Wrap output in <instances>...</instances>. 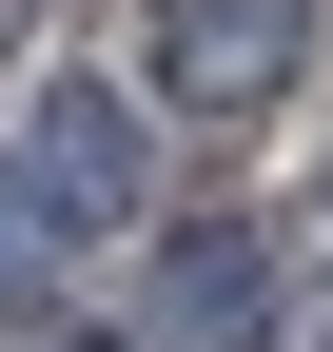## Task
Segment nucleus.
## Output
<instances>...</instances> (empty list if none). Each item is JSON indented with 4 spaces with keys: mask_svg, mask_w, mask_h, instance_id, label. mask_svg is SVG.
<instances>
[{
    "mask_svg": "<svg viewBox=\"0 0 333 352\" xmlns=\"http://www.w3.org/2000/svg\"><path fill=\"white\" fill-rule=\"evenodd\" d=\"M255 314H275L255 235H235V215H196V235L157 254V352H255Z\"/></svg>",
    "mask_w": 333,
    "mask_h": 352,
    "instance_id": "nucleus-3",
    "label": "nucleus"
},
{
    "mask_svg": "<svg viewBox=\"0 0 333 352\" xmlns=\"http://www.w3.org/2000/svg\"><path fill=\"white\" fill-rule=\"evenodd\" d=\"M294 59H314V0H157V98L216 138L294 98Z\"/></svg>",
    "mask_w": 333,
    "mask_h": 352,
    "instance_id": "nucleus-2",
    "label": "nucleus"
},
{
    "mask_svg": "<svg viewBox=\"0 0 333 352\" xmlns=\"http://www.w3.org/2000/svg\"><path fill=\"white\" fill-rule=\"evenodd\" d=\"M157 215V157H138V98L118 78H39V118L0 138V274H39V254H98Z\"/></svg>",
    "mask_w": 333,
    "mask_h": 352,
    "instance_id": "nucleus-1",
    "label": "nucleus"
},
{
    "mask_svg": "<svg viewBox=\"0 0 333 352\" xmlns=\"http://www.w3.org/2000/svg\"><path fill=\"white\" fill-rule=\"evenodd\" d=\"M78 352H98V333H78Z\"/></svg>",
    "mask_w": 333,
    "mask_h": 352,
    "instance_id": "nucleus-4",
    "label": "nucleus"
}]
</instances>
